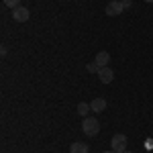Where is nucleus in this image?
Wrapping results in <instances>:
<instances>
[{"label": "nucleus", "instance_id": "1", "mask_svg": "<svg viewBox=\"0 0 153 153\" xmlns=\"http://www.w3.org/2000/svg\"><path fill=\"white\" fill-rule=\"evenodd\" d=\"M82 131H84V135L94 137V135L100 133V123H98L94 117H86V118H84V123H82Z\"/></svg>", "mask_w": 153, "mask_h": 153}, {"label": "nucleus", "instance_id": "2", "mask_svg": "<svg viewBox=\"0 0 153 153\" xmlns=\"http://www.w3.org/2000/svg\"><path fill=\"white\" fill-rule=\"evenodd\" d=\"M110 149L117 153H123L127 149V135H123V133H117L112 139H110Z\"/></svg>", "mask_w": 153, "mask_h": 153}, {"label": "nucleus", "instance_id": "3", "mask_svg": "<svg viewBox=\"0 0 153 153\" xmlns=\"http://www.w3.org/2000/svg\"><path fill=\"white\" fill-rule=\"evenodd\" d=\"M123 10H125V2H123V0H112V2L106 4V14H108V16H117V14H120Z\"/></svg>", "mask_w": 153, "mask_h": 153}, {"label": "nucleus", "instance_id": "4", "mask_svg": "<svg viewBox=\"0 0 153 153\" xmlns=\"http://www.w3.org/2000/svg\"><path fill=\"white\" fill-rule=\"evenodd\" d=\"M29 16H31V12H29V8H25V6H16V8H12V19H14L16 23H27Z\"/></svg>", "mask_w": 153, "mask_h": 153}, {"label": "nucleus", "instance_id": "5", "mask_svg": "<svg viewBox=\"0 0 153 153\" xmlns=\"http://www.w3.org/2000/svg\"><path fill=\"white\" fill-rule=\"evenodd\" d=\"M96 76L100 78V82H102V84H110V82H112V80H114V71L110 70L108 65H106V68H100Z\"/></svg>", "mask_w": 153, "mask_h": 153}, {"label": "nucleus", "instance_id": "6", "mask_svg": "<svg viewBox=\"0 0 153 153\" xmlns=\"http://www.w3.org/2000/svg\"><path fill=\"white\" fill-rule=\"evenodd\" d=\"M108 61H110V53H108V51H100V53L96 55V59H94V63L98 65V68H106Z\"/></svg>", "mask_w": 153, "mask_h": 153}, {"label": "nucleus", "instance_id": "7", "mask_svg": "<svg viewBox=\"0 0 153 153\" xmlns=\"http://www.w3.org/2000/svg\"><path fill=\"white\" fill-rule=\"evenodd\" d=\"M90 108L94 110V114H98V112H104V108H106V100H104V98H94V100L90 102Z\"/></svg>", "mask_w": 153, "mask_h": 153}, {"label": "nucleus", "instance_id": "8", "mask_svg": "<svg viewBox=\"0 0 153 153\" xmlns=\"http://www.w3.org/2000/svg\"><path fill=\"white\" fill-rule=\"evenodd\" d=\"M70 153H90V147L82 141H76V143H71Z\"/></svg>", "mask_w": 153, "mask_h": 153}, {"label": "nucleus", "instance_id": "9", "mask_svg": "<svg viewBox=\"0 0 153 153\" xmlns=\"http://www.w3.org/2000/svg\"><path fill=\"white\" fill-rule=\"evenodd\" d=\"M90 110H92V108H90V104H86V102H80V104H78V114H80L82 118L88 117V114H90Z\"/></svg>", "mask_w": 153, "mask_h": 153}, {"label": "nucleus", "instance_id": "10", "mask_svg": "<svg viewBox=\"0 0 153 153\" xmlns=\"http://www.w3.org/2000/svg\"><path fill=\"white\" fill-rule=\"evenodd\" d=\"M4 2V6H8V8H16V6H21V0H2Z\"/></svg>", "mask_w": 153, "mask_h": 153}, {"label": "nucleus", "instance_id": "11", "mask_svg": "<svg viewBox=\"0 0 153 153\" xmlns=\"http://www.w3.org/2000/svg\"><path fill=\"white\" fill-rule=\"evenodd\" d=\"M86 70H88V71H92V74H98V70H100V68H98L96 63H88V65H86Z\"/></svg>", "mask_w": 153, "mask_h": 153}, {"label": "nucleus", "instance_id": "12", "mask_svg": "<svg viewBox=\"0 0 153 153\" xmlns=\"http://www.w3.org/2000/svg\"><path fill=\"white\" fill-rule=\"evenodd\" d=\"M104 153H117V151H112V149H110V151H104Z\"/></svg>", "mask_w": 153, "mask_h": 153}, {"label": "nucleus", "instance_id": "13", "mask_svg": "<svg viewBox=\"0 0 153 153\" xmlns=\"http://www.w3.org/2000/svg\"><path fill=\"white\" fill-rule=\"evenodd\" d=\"M123 153H133V151H127V149H125V151H123Z\"/></svg>", "mask_w": 153, "mask_h": 153}, {"label": "nucleus", "instance_id": "14", "mask_svg": "<svg viewBox=\"0 0 153 153\" xmlns=\"http://www.w3.org/2000/svg\"><path fill=\"white\" fill-rule=\"evenodd\" d=\"M145 2H153V0H145Z\"/></svg>", "mask_w": 153, "mask_h": 153}]
</instances>
